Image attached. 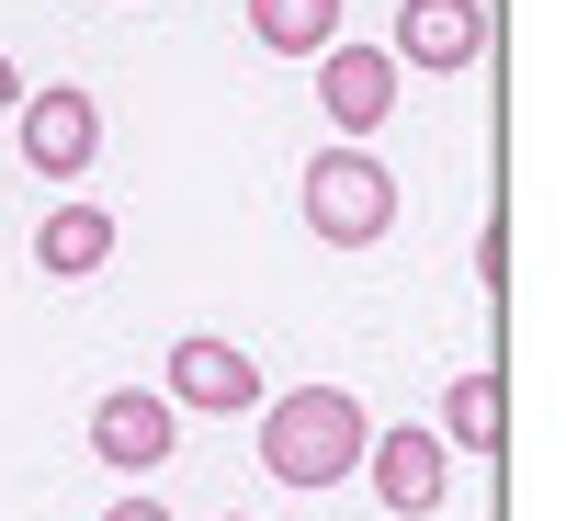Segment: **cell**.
<instances>
[{
	"instance_id": "cell-1",
	"label": "cell",
	"mask_w": 566,
	"mask_h": 521,
	"mask_svg": "<svg viewBox=\"0 0 566 521\" xmlns=\"http://www.w3.org/2000/svg\"><path fill=\"white\" fill-rule=\"evenodd\" d=\"M363 442H374V419L352 386H295L261 408V477L272 488H352Z\"/></svg>"
},
{
	"instance_id": "cell-2",
	"label": "cell",
	"mask_w": 566,
	"mask_h": 521,
	"mask_svg": "<svg viewBox=\"0 0 566 521\" xmlns=\"http://www.w3.org/2000/svg\"><path fill=\"white\" fill-rule=\"evenodd\" d=\"M295 205H306V227H317L328 250H374L397 227V170L374 159V148H317L306 181H295Z\"/></svg>"
},
{
	"instance_id": "cell-3",
	"label": "cell",
	"mask_w": 566,
	"mask_h": 521,
	"mask_svg": "<svg viewBox=\"0 0 566 521\" xmlns=\"http://www.w3.org/2000/svg\"><path fill=\"white\" fill-rule=\"evenodd\" d=\"M12 125H23V170H45V181H80L91 159H103V103H91L80 80L23 91V103H12Z\"/></svg>"
},
{
	"instance_id": "cell-4",
	"label": "cell",
	"mask_w": 566,
	"mask_h": 521,
	"mask_svg": "<svg viewBox=\"0 0 566 521\" xmlns=\"http://www.w3.org/2000/svg\"><path fill=\"white\" fill-rule=\"evenodd\" d=\"M170 442H181V408L159 386H103L91 397V454H103L114 477H159Z\"/></svg>"
},
{
	"instance_id": "cell-5",
	"label": "cell",
	"mask_w": 566,
	"mask_h": 521,
	"mask_svg": "<svg viewBox=\"0 0 566 521\" xmlns=\"http://www.w3.org/2000/svg\"><path fill=\"white\" fill-rule=\"evenodd\" d=\"M159 397L193 408V419H239V408H261V363L239 341H216V329H193V341H170V386Z\"/></svg>"
},
{
	"instance_id": "cell-6",
	"label": "cell",
	"mask_w": 566,
	"mask_h": 521,
	"mask_svg": "<svg viewBox=\"0 0 566 521\" xmlns=\"http://www.w3.org/2000/svg\"><path fill=\"white\" fill-rule=\"evenodd\" d=\"M363 477H374V499H386L397 521H431L442 488H453V442L442 431H374L363 442Z\"/></svg>"
},
{
	"instance_id": "cell-7",
	"label": "cell",
	"mask_w": 566,
	"mask_h": 521,
	"mask_svg": "<svg viewBox=\"0 0 566 521\" xmlns=\"http://www.w3.org/2000/svg\"><path fill=\"white\" fill-rule=\"evenodd\" d=\"M317 114L328 125H386L397 114V58H386V45H352V34H328L317 45Z\"/></svg>"
},
{
	"instance_id": "cell-8",
	"label": "cell",
	"mask_w": 566,
	"mask_h": 521,
	"mask_svg": "<svg viewBox=\"0 0 566 521\" xmlns=\"http://www.w3.org/2000/svg\"><path fill=\"white\" fill-rule=\"evenodd\" d=\"M386 58H408V69H476L488 58V0H408Z\"/></svg>"
},
{
	"instance_id": "cell-9",
	"label": "cell",
	"mask_w": 566,
	"mask_h": 521,
	"mask_svg": "<svg viewBox=\"0 0 566 521\" xmlns=\"http://www.w3.org/2000/svg\"><path fill=\"white\" fill-rule=\"evenodd\" d=\"M103 261H114V216H103V205H57V216L34 227V272H57V283H91Z\"/></svg>"
},
{
	"instance_id": "cell-10",
	"label": "cell",
	"mask_w": 566,
	"mask_h": 521,
	"mask_svg": "<svg viewBox=\"0 0 566 521\" xmlns=\"http://www.w3.org/2000/svg\"><path fill=\"white\" fill-rule=\"evenodd\" d=\"M442 442L453 454H499L510 442V386H499V374H453V386H442Z\"/></svg>"
},
{
	"instance_id": "cell-11",
	"label": "cell",
	"mask_w": 566,
	"mask_h": 521,
	"mask_svg": "<svg viewBox=\"0 0 566 521\" xmlns=\"http://www.w3.org/2000/svg\"><path fill=\"white\" fill-rule=\"evenodd\" d=\"M352 0H250V34H261V58H317L328 34H340Z\"/></svg>"
},
{
	"instance_id": "cell-12",
	"label": "cell",
	"mask_w": 566,
	"mask_h": 521,
	"mask_svg": "<svg viewBox=\"0 0 566 521\" xmlns=\"http://www.w3.org/2000/svg\"><path fill=\"white\" fill-rule=\"evenodd\" d=\"M103 521H170V499H148V488H125V499H114Z\"/></svg>"
},
{
	"instance_id": "cell-13",
	"label": "cell",
	"mask_w": 566,
	"mask_h": 521,
	"mask_svg": "<svg viewBox=\"0 0 566 521\" xmlns=\"http://www.w3.org/2000/svg\"><path fill=\"white\" fill-rule=\"evenodd\" d=\"M12 103H23V69H12V58H0V114H12Z\"/></svg>"
}]
</instances>
